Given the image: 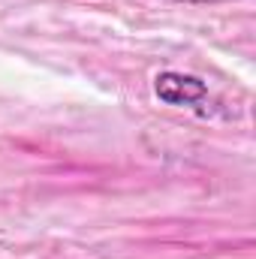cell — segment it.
Wrapping results in <instances>:
<instances>
[{"label":"cell","instance_id":"1","mask_svg":"<svg viewBox=\"0 0 256 259\" xmlns=\"http://www.w3.org/2000/svg\"><path fill=\"white\" fill-rule=\"evenodd\" d=\"M154 94L166 103V106H190L196 109L205 97H208V84L196 75H184V72H160L154 78Z\"/></svg>","mask_w":256,"mask_h":259},{"label":"cell","instance_id":"2","mask_svg":"<svg viewBox=\"0 0 256 259\" xmlns=\"http://www.w3.org/2000/svg\"><path fill=\"white\" fill-rule=\"evenodd\" d=\"M175 3H220V0H175Z\"/></svg>","mask_w":256,"mask_h":259}]
</instances>
